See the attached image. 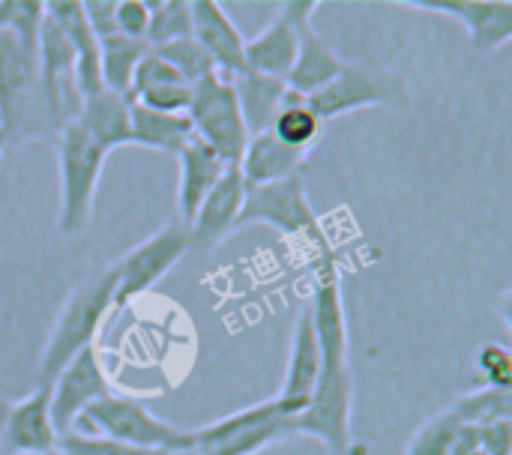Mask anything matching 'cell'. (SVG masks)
Segmentation results:
<instances>
[{"label":"cell","mask_w":512,"mask_h":455,"mask_svg":"<svg viewBox=\"0 0 512 455\" xmlns=\"http://www.w3.org/2000/svg\"><path fill=\"white\" fill-rule=\"evenodd\" d=\"M0 135L6 144L57 138L39 84L36 51L12 33H0Z\"/></svg>","instance_id":"3"},{"label":"cell","mask_w":512,"mask_h":455,"mask_svg":"<svg viewBox=\"0 0 512 455\" xmlns=\"http://www.w3.org/2000/svg\"><path fill=\"white\" fill-rule=\"evenodd\" d=\"M75 426H84L87 435H102L138 450L162 455L195 453V429H177L168 420H159L132 396H105L93 402ZM75 432V429H72Z\"/></svg>","instance_id":"6"},{"label":"cell","mask_w":512,"mask_h":455,"mask_svg":"<svg viewBox=\"0 0 512 455\" xmlns=\"http://www.w3.org/2000/svg\"><path fill=\"white\" fill-rule=\"evenodd\" d=\"M318 378H321V348H318L312 315L306 306L297 315V324L291 333V351H288V363H285V378H282V387L276 396L282 417L294 420L297 414L306 411V405L318 387Z\"/></svg>","instance_id":"16"},{"label":"cell","mask_w":512,"mask_h":455,"mask_svg":"<svg viewBox=\"0 0 512 455\" xmlns=\"http://www.w3.org/2000/svg\"><path fill=\"white\" fill-rule=\"evenodd\" d=\"M36 66H39V84L45 96V108L51 117L54 132H60L66 123L78 117L81 93L75 84V54L63 30L45 15L39 42H36Z\"/></svg>","instance_id":"12"},{"label":"cell","mask_w":512,"mask_h":455,"mask_svg":"<svg viewBox=\"0 0 512 455\" xmlns=\"http://www.w3.org/2000/svg\"><path fill=\"white\" fill-rule=\"evenodd\" d=\"M174 81H183L153 48H147L144 51V57L138 60V66H135V75H132V87H129V102L132 99H138L144 90H153V87H159V84H174Z\"/></svg>","instance_id":"36"},{"label":"cell","mask_w":512,"mask_h":455,"mask_svg":"<svg viewBox=\"0 0 512 455\" xmlns=\"http://www.w3.org/2000/svg\"><path fill=\"white\" fill-rule=\"evenodd\" d=\"M57 168H60V210L57 231L63 237H78L90 228L99 177L108 153L84 132L78 120L66 123L57 138Z\"/></svg>","instance_id":"5"},{"label":"cell","mask_w":512,"mask_h":455,"mask_svg":"<svg viewBox=\"0 0 512 455\" xmlns=\"http://www.w3.org/2000/svg\"><path fill=\"white\" fill-rule=\"evenodd\" d=\"M186 84H198L210 75H216V63L210 60V54L198 45L195 36H186V39H177V42H168V45H159L153 48Z\"/></svg>","instance_id":"30"},{"label":"cell","mask_w":512,"mask_h":455,"mask_svg":"<svg viewBox=\"0 0 512 455\" xmlns=\"http://www.w3.org/2000/svg\"><path fill=\"white\" fill-rule=\"evenodd\" d=\"M105 396H111V384L93 345L84 348L72 363H66L51 384V423L57 429V438L72 432L81 414Z\"/></svg>","instance_id":"13"},{"label":"cell","mask_w":512,"mask_h":455,"mask_svg":"<svg viewBox=\"0 0 512 455\" xmlns=\"http://www.w3.org/2000/svg\"><path fill=\"white\" fill-rule=\"evenodd\" d=\"M480 453V444H477V429H462L459 441L453 444L450 455H477Z\"/></svg>","instance_id":"40"},{"label":"cell","mask_w":512,"mask_h":455,"mask_svg":"<svg viewBox=\"0 0 512 455\" xmlns=\"http://www.w3.org/2000/svg\"><path fill=\"white\" fill-rule=\"evenodd\" d=\"M192 36L198 45L210 54L216 63L219 75L234 78L246 72L243 51H246V36L228 15V9L216 0H192Z\"/></svg>","instance_id":"18"},{"label":"cell","mask_w":512,"mask_h":455,"mask_svg":"<svg viewBox=\"0 0 512 455\" xmlns=\"http://www.w3.org/2000/svg\"><path fill=\"white\" fill-rule=\"evenodd\" d=\"M132 102L141 105V108H150V111H162V114H186L189 102H192V84H186V81L159 84L153 90H144Z\"/></svg>","instance_id":"35"},{"label":"cell","mask_w":512,"mask_h":455,"mask_svg":"<svg viewBox=\"0 0 512 455\" xmlns=\"http://www.w3.org/2000/svg\"><path fill=\"white\" fill-rule=\"evenodd\" d=\"M3 150H6V141H3V135H0V156H3Z\"/></svg>","instance_id":"41"},{"label":"cell","mask_w":512,"mask_h":455,"mask_svg":"<svg viewBox=\"0 0 512 455\" xmlns=\"http://www.w3.org/2000/svg\"><path fill=\"white\" fill-rule=\"evenodd\" d=\"M249 225H270L276 228L282 237L294 240L303 246V252L312 258L315 270L327 267V264H339L336 246L327 237L318 213L309 204L306 195V183L303 177H288L270 186H255L246 189L240 216H237V231L249 228Z\"/></svg>","instance_id":"1"},{"label":"cell","mask_w":512,"mask_h":455,"mask_svg":"<svg viewBox=\"0 0 512 455\" xmlns=\"http://www.w3.org/2000/svg\"><path fill=\"white\" fill-rule=\"evenodd\" d=\"M186 117L192 123L195 138L204 141L228 168H237L249 144V129L243 123L231 78L216 72L192 84V102H189Z\"/></svg>","instance_id":"8"},{"label":"cell","mask_w":512,"mask_h":455,"mask_svg":"<svg viewBox=\"0 0 512 455\" xmlns=\"http://www.w3.org/2000/svg\"><path fill=\"white\" fill-rule=\"evenodd\" d=\"M306 150H294L288 144H282L273 132H261L252 135L240 162H237V174L246 183V189L255 186H270L288 177H297L306 165Z\"/></svg>","instance_id":"22"},{"label":"cell","mask_w":512,"mask_h":455,"mask_svg":"<svg viewBox=\"0 0 512 455\" xmlns=\"http://www.w3.org/2000/svg\"><path fill=\"white\" fill-rule=\"evenodd\" d=\"M45 21L42 0H0V33H12L18 42L36 51L39 30Z\"/></svg>","instance_id":"32"},{"label":"cell","mask_w":512,"mask_h":455,"mask_svg":"<svg viewBox=\"0 0 512 455\" xmlns=\"http://www.w3.org/2000/svg\"><path fill=\"white\" fill-rule=\"evenodd\" d=\"M477 372L483 378V387H495V390H510L512 387V357L507 345L498 342H486L477 351Z\"/></svg>","instance_id":"34"},{"label":"cell","mask_w":512,"mask_h":455,"mask_svg":"<svg viewBox=\"0 0 512 455\" xmlns=\"http://www.w3.org/2000/svg\"><path fill=\"white\" fill-rule=\"evenodd\" d=\"M189 255L186 225L180 219L165 222L156 234L132 246L108 270L114 276V315L123 312L135 297L159 285L183 258Z\"/></svg>","instance_id":"9"},{"label":"cell","mask_w":512,"mask_h":455,"mask_svg":"<svg viewBox=\"0 0 512 455\" xmlns=\"http://www.w3.org/2000/svg\"><path fill=\"white\" fill-rule=\"evenodd\" d=\"M462 429H465V426L459 423V417H456L450 408H444L441 414L429 417V420L414 432V438L408 441L405 455H450L453 444H456L459 435H462Z\"/></svg>","instance_id":"31"},{"label":"cell","mask_w":512,"mask_h":455,"mask_svg":"<svg viewBox=\"0 0 512 455\" xmlns=\"http://www.w3.org/2000/svg\"><path fill=\"white\" fill-rule=\"evenodd\" d=\"M231 87H234L243 123L249 129V138L261 135V132H270V126H273V120L282 111V102L288 96L285 81L255 75V72H240V75L231 78Z\"/></svg>","instance_id":"24"},{"label":"cell","mask_w":512,"mask_h":455,"mask_svg":"<svg viewBox=\"0 0 512 455\" xmlns=\"http://www.w3.org/2000/svg\"><path fill=\"white\" fill-rule=\"evenodd\" d=\"M45 15L63 30V36L72 45L75 54V84L81 99L102 90V75H99V39L87 27L81 0H54L45 3Z\"/></svg>","instance_id":"21"},{"label":"cell","mask_w":512,"mask_h":455,"mask_svg":"<svg viewBox=\"0 0 512 455\" xmlns=\"http://www.w3.org/2000/svg\"><path fill=\"white\" fill-rule=\"evenodd\" d=\"M450 411L459 417L465 429H483L498 420H512V393L510 390H495V387H480L474 393L459 396Z\"/></svg>","instance_id":"28"},{"label":"cell","mask_w":512,"mask_h":455,"mask_svg":"<svg viewBox=\"0 0 512 455\" xmlns=\"http://www.w3.org/2000/svg\"><path fill=\"white\" fill-rule=\"evenodd\" d=\"M60 455H162L153 450H138L102 435H87V432H66L57 438V450Z\"/></svg>","instance_id":"33"},{"label":"cell","mask_w":512,"mask_h":455,"mask_svg":"<svg viewBox=\"0 0 512 455\" xmlns=\"http://www.w3.org/2000/svg\"><path fill=\"white\" fill-rule=\"evenodd\" d=\"M291 438V420L282 417L276 399L249 405L237 414H228L210 426L195 429L198 455H258L261 450Z\"/></svg>","instance_id":"10"},{"label":"cell","mask_w":512,"mask_h":455,"mask_svg":"<svg viewBox=\"0 0 512 455\" xmlns=\"http://www.w3.org/2000/svg\"><path fill=\"white\" fill-rule=\"evenodd\" d=\"M111 315H114V276L105 267L102 273L78 282L63 300L36 363L39 384L51 387L66 363H72L84 348H93L96 333Z\"/></svg>","instance_id":"2"},{"label":"cell","mask_w":512,"mask_h":455,"mask_svg":"<svg viewBox=\"0 0 512 455\" xmlns=\"http://www.w3.org/2000/svg\"><path fill=\"white\" fill-rule=\"evenodd\" d=\"M270 132H273L282 144L309 153V150L315 147V141L321 138L324 123L312 114V108L306 105L303 96H297V93L288 90V96H285V102H282V111L276 114Z\"/></svg>","instance_id":"27"},{"label":"cell","mask_w":512,"mask_h":455,"mask_svg":"<svg viewBox=\"0 0 512 455\" xmlns=\"http://www.w3.org/2000/svg\"><path fill=\"white\" fill-rule=\"evenodd\" d=\"M0 447L9 455H54L57 429L51 423L48 384H39L18 402H0Z\"/></svg>","instance_id":"14"},{"label":"cell","mask_w":512,"mask_h":455,"mask_svg":"<svg viewBox=\"0 0 512 455\" xmlns=\"http://www.w3.org/2000/svg\"><path fill=\"white\" fill-rule=\"evenodd\" d=\"M129 123H132V144L168 156H177L195 138L186 114H162V111L141 108L135 102L129 108Z\"/></svg>","instance_id":"25"},{"label":"cell","mask_w":512,"mask_h":455,"mask_svg":"<svg viewBox=\"0 0 512 455\" xmlns=\"http://www.w3.org/2000/svg\"><path fill=\"white\" fill-rule=\"evenodd\" d=\"M402 6L459 21L480 54H492L512 39L510 0H399Z\"/></svg>","instance_id":"15"},{"label":"cell","mask_w":512,"mask_h":455,"mask_svg":"<svg viewBox=\"0 0 512 455\" xmlns=\"http://www.w3.org/2000/svg\"><path fill=\"white\" fill-rule=\"evenodd\" d=\"M318 0H285L276 6V18L252 39H246L243 63L246 72L267 75L285 81L294 60H297V45H300V27L315 21Z\"/></svg>","instance_id":"11"},{"label":"cell","mask_w":512,"mask_h":455,"mask_svg":"<svg viewBox=\"0 0 512 455\" xmlns=\"http://www.w3.org/2000/svg\"><path fill=\"white\" fill-rule=\"evenodd\" d=\"M477 444L483 455H512V420H498L477 429Z\"/></svg>","instance_id":"39"},{"label":"cell","mask_w":512,"mask_h":455,"mask_svg":"<svg viewBox=\"0 0 512 455\" xmlns=\"http://www.w3.org/2000/svg\"><path fill=\"white\" fill-rule=\"evenodd\" d=\"M414 102L408 81L399 72L381 69V66H366L357 60H348L345 69L315 96L306 99L312 114L321 123H330L342 114H354L363 108H393V111H408Z\"/></svg>","instance_id":"7"},{"label":"cell","mask_w":512,"mask_h":455,"mask_svg":"<svg viewBox=\"0 0 512 455\" xmlns=\"http://www.w3.org/2000/svg\"><path fill=\"white\" fill-rule=\"evenodd\" d=\"M354 417V372L351 354L321 357V378L303 414L291 420V435L315 438L336 455H366L351 432Z\"/></svg>","instance_id":"4"},{"label":"cell","mask_w":512,"mask_h":455,"mask_svg":"<svg viewBox=\"0 0 512 455\" xmlns=\"http://www.w3.org/2000/svg\"><path fill=\"white\" fill-rule=\"evenodd\" d=\"M477 455H483V453H477Z\"/></svg>","instance_id":"42"},{"label":"cell","mask_w":512,"mask_h":455,"mask_svg":"<svg viewBox=\"0 0 512 455\" xmlns=\"http://www.w3.org/2000/svg\"><path fill=\"white\" fill-rule=\"evenodd\" d=\"M345 57L333 48V42L327 36H321L315 30V21L300 27V45H297V60L285 78V87L303 99L315 96L318 90H324L342 69H345Z\"/></svg>","instance_id":"19"},{"label":"cell","mask_w":512,"mask_h":455,"mask_svg":"<svg viewBox=\"0 0 512 455\" xmlns=\"http://www.w3.org/2000/svg\"><path fill=\"white\" fill-rule=\"evenodd\" d=\"M129 108L132 102L126 96H117L111 90H96L90 96L81 99L78 108V123L84 126V132L105 150H117L132 144V123H129Z\"/></svg>","instance_id":"23"},{"label":"cell","mask_w":512,"mask_h":455,"mask_svg":"<svg viewBox=\"0 0 512 455\" xmlns=\"http://www.w3.org/2000/svg\"><path fill=\"white\" fill-rule=\"evenodd\" d=\"M54 455H60V453H54Z\"/></svg>","instance_id":"43"},{"label":"cell","mask_w":512,"mask_h":455,"mask_svg":"<svg viewBox=\"0 0 512 455\" xmlns=\"http://www.w3.org/2000/svg\"><path fill=\"white\" fill-rule=\"evenodd\" d=\"M246 198V183L240 180L237 168H231L216 189L204 198L192 222L186 225V240L189 252L195 255H210L231 231H237V216Z\"/></svg>","instance_id":"17"},{"label":"cell","mask_w":512,"mask_h":455,"mask_svg":"<svg viewBox=\"0 0 512 455\" xmlns=\"http://www.w3.org/2000/svg\"><path fill=\"white\" fill-rule=\"evenodd\" d=\"M180 177H177V219L183 225L192 222L204 198L216 189V183L231 171L204 141L192 138L180 153H177Z\"/></svg>","instance_id":"20"},{"label":"cell","mask_w":512,"mask_h":455,"mask_svg":"<svg viewBox=\"0 0 512 455\" xmlns=\"http://www.w3.org/2000/svg\"><path fill=\"white\" fill-rule=\"evenodd\" d=\"M150 12H153V3H147V0H114V24H117V33L126 36V39L144 42L147 27H150Z\"/></svg>","instance_id":"37"},{"label":"cell","mask_w":512,"mask_h":455,"mask_svg":"<svg viewBox=\"0 0 512 455\" xmlns=\"http://www.w3.org/2000/svg\"><path fill=\"white\" fill-rule=\"evenodd\" d=\"M81 9H84L87 27L93 30V36L99 42L117 33V24H114V0H81Z\"/></svg>","instance_id":"38"},{"label":"cell","mask_w":512,"mask_h":455,"mask_svg":"<svg viewBox=\"0 0 512 455\" xmlns=\"http://www.w3.org/2000/svg\"><path fill=\"white\" fill-rule=\"evenodd\" d=\"M192 36V0H156L147 27V48H159Z\"/></svg>","instance_id":"29"},{"label":"cell","mask_w":512,"mask_h":455,"mask_svg":"<svg viewBox=\"0 0 512 455\" xmlns=\"http://www.w3.org/2000/svg\"><path fill=\"white\" fill-rule=\"evenodd\" d=\"M147 45L138 39H126L120 33L108 36L99 42V75H102V87L126 96L129 99V87H132V75L138 60L144 57Z\"/></svg>","instance_id":"26"}]
</instances>
